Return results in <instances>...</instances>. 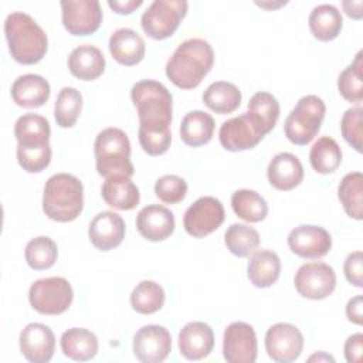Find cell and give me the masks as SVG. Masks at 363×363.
I'll return each instance as SVG.
<instances>
[{"label": "cell", "instance_id": "obj_1", "mask_svg": "<svg viewBox=\"0 0 363 363\" xmlns=\"http://www.w3.org/2000/svg\"><path fill=\"white\" fill-rule=\"evenodd\" d=\"M130 98L138 111V133L170 132L173 96L163 84L155 79H142L132 86Z\"/></svg>", "mask_w": 363, "mask_h": 363}, {"label": "cell", "instance_id": "obj_2", "mask_svg": "<svg viewBox=\"0 0 363 363\" xmlns=\"http://www.w3.org/2000/svg\"><path fill=\"white\" fill-rule=\"evenodd\" d=\"M214 64V51L203 38L183 41L166 62V77L182 89L200 85Z\"/></svg>", "mask_w": 363, "mask_h": 363}, {"label": "cell", "instance_id": "obj_3", "mask_svg": "<svg viewBox=\"0 0 363 363\" xmlns=\"http://www.w3.org/2000/svg\"><path fill=\"white\" fill-rule=\"evenodd\" d=\"M4 34L11 58L23 65L37 64L48 48L45 31L35 20L23 13H10L4 20Z\"/></svg>", "mask_w": 363, "mask_h": 363}, {"label": "cell", "instance_id": "obj_4", "mask_svg": "<svg viewBox=\"0 0 363 363\" xmlns=\"http://www.w3.org/2000/svg\"><path fill=\"white\" fill-rule=\"evenodd\" d=\"M84 208V186L68 173L52 174L44 186L43 211L58 223L74 221Z\"/></svg>", "mask_w": 363, "mask_h": 363}, {"label": "cell", "instance_id": "obj_5", "mask_svg": "<svg viewBox=\"0 0 363 363\" xmlns=\"http://www.w3.org/2000/svg\"><path fill=\"white\" fill-rule=\"evenodd\" d=\"M95 166L98 174L105 179L112 176L132 177L135 167L130 162V142L119 128L101 130L94 143Z\"/></svg>", "mask_w": 363, "mask_h": 363}, {"label": "cell", "instance_id": "obj_6", "mask_svg": "<svg viewBox=\"0 0 363 363\" xmlns=\"http://www.w3.org/2000/svg\"><path fill=\"white\" fill-rule=\"evenodd\" d=\"M325 102L316 95L302 96L284 123V132L294 145H308L320 130L325 119Z\"/></svg>", "mask_w": 363, "mask_h": 363}, {"label": "cell", "instance_id": "obj_7", "mask_svg": "<svg viewBox=\"0 0 363 363\" xmlns=\"http://www.w3.org/2000/svg\"><path fill=\"white\" fill-rule=\"evenodd\" d=\"M74 291L71 284L62 277H48L37 279L28 291V301L34 311L43 315L64 313L72 303Z\"/></svg>", "mask_w": 363, "mask_h": 363}, {"label": "cell", "instance_id": "obj_8", "mask_svg": "<svg viewBox=\"0 0 363 363\" xmlns=\"http://www.w3.org/2000/svg\"><path fill=\"white\" fill-rule=\"evenodd\" d=\"M187 7L184 0H155L142 14V30L153 40H166L177 30Z\"/></svg>", "mask_w": 363, "mask_h": 363}, {"label": "cell", "instance_id": "obj_9", "mask_svg": "<svg viewBox=\"0 0 363 363\" xmlns=\"http://www.w3.org/2000/svg\"><path fill=\"white\" fill-rule=\"evenodd\" d=\"M298 294L303 298L319 301L325 299L336 288V274L329 264L306 262L299 267L294 278Z\"/></svg>", "mask_w": 363, "mask_h": 363}, {"label": "cell", "instance_id": "obj_10", "mask_svg": "<svg viewBox=\"0 0 363 363\" xmlns=\"http://www.w3.org/2000/svg\"><path fill=\"white\" fill-rule=\"evenodd\" d=\"M224 207L221 201L211 196L197 199L184 213L183 225L189 235L203 238L216 231L224 221Z\"/></svg>", "mask_w": 363, "mask_h": 363}, {"label": "cell", "instance_id": "obj_11", "mask_svg": "<svg viewBox=\"0 0 363 363\" xmlns=\"http://www.w3.org/2000/svg\"><path fill=\"white\" fill-rule=\"evenodd\" d=\"M303 349L301 330L291 323L279 322L272 325L265 333V350L277 363L295 362Z\"/></svg>", "mask_w": 363, "mask_h": 363}, {"label": "cell", "instance_id": "obj_12", "mask_svg": "<svg viewBox=\"0 0 363 363\" xmlns=\"http://www.w3.org/2000/svg\"><path fill=\"white\" fill-rule=\"evenodd\" d=\"M264 136L261 128L248 112L223 122L218 132L220 143L228 152L252 149Z\"/></svg>", "mask_w": 363, "mask_h": 363}, {"label": "cell", "instance_id": "obj_13", "mask_svg": "<svg viewBox=\"0 0 363 363\" xmlns=\"http://www.w3.org/2000/svg\"><path fill=\"white\" fill-rule=\"evenodd\" d=\"M62 24L72 35L94 34L102 23L101 4L96 0L61 1Z\"/></svg>", "mask_w": 363, "mask_h": 363}, {"label": "cell", "instance_id": "obj_14", "mask_svg": "<svg viewBox=\"0 0 363 363\" xmlns=\"http://www.w3.org/2000/svg\"><path fill=\"white\" fill-rule=\"evenodd\" d=\"M257 335L245 322L230 323L223 336V354L228 363H254L257 359Z\"/></svg>", "mask_w": 363, "mask_h": 363}, {"label": "cell", "instance_id": "obj_15", "mask_svg": "<svg viewBox=\"0 0 363 363\" xmlns=\"http://www.w3.org/2000/svg\"><path fill=\"white\" fill-rule=\"evenodd\" d=\"M172 350V336L164 326L146 325L133 336V354L143 363L163 362Z\"/></svg>", "mask_w": 363, "mask_h": 363}, {"label": "cell", "instance_id": "obj_16", "mask_svg": "<svg viewBox=\"0 0 363 363\" xmlns=\"http://www.w3.org/2000/svg\"><path fill=\"white\" fill-rule=\"evenodd\" d=\"M288 245L301 258H320L330 251L332 237L323 227L302 224L289 233Z\"/></svg>", "mask_w": 363, "mask_h": 363}, {"label": "cell", "instance_id": "obj_17", "mask_svg": "<svg viewBox=\"0 0 363 363\" xmlns=\"http://www.w3.org/2000/svg\"><path fill=\"white\" fill-rule=\"evenodd\" d=\"M55 336L43 323H28L20 333V352L31 363H47L52 359Z\"/></svg>", "mask_w": 363, "mask_h": 363}, {"label": "cell", "instance_id": "obj_18", "mask_svg": "<svg viewBox=\"0 0 363 363\" xmlns=\"http://www.w3.org/2000/svg\"><path fill=\"white\" fill-rule=\"evenodd\" d=\"M88 237L95 248L101 251L113 250L125 238V221L113 211H101L91 220Z\"/></svg>", "mask_w": 363, "mask_h": 363}, {"label": "cell", "instance_id": "obj_19", "mask_svg": "<svg viewBox=\"0 0 363 363\" xmlns=\"http://www.w3.org/2000/svg\"><path fill=\"white\" fill-rule=\"evenodd\" d=\"M173 213L159 204L145 206L136 216V228L139 234L149 241H163L174 231Z\"/></svg>", "mask_w": 363, "mask_h": 363}, {"label": "cell", "instance_id": "obj_20", "mask_svg": "<svg viewBox=\"0 0 363 363\" xmlns=\"http://www.w3.org/2000/svg\"><path fill=\"white\" fill-rule=\"evenodd\" d=\"M214 346L213 329L204 322H189L179 333V350L187 360H200L210 354Z\"/></svg>", "mask_w": 363, "mask_h": 363}, {"label": "cell", "instance_id": "obj_21", "mask_svg": "<svg viewBox=\"0 0 363 363\" xmlns=\"http://www.w3.org/2000/svg\"><path fill=\"white\" fill-rule=\"evenodd\" d=\"M267 176L272 187L288 191L301 184L303 179V167L295 155L282 152L271 159L267 169Z\"/></svg>", "mask_w": 363, "mask_h": 363}, {"label": "cell", "instance_id": "obj_22", "mask_svg": "<svg viewBox=\"0 0 363 363\" xmlns=\"http://www.w3.org/2000/svg\"><path fill=\"white\" fill-rule=\"evenodd\" d=\"M14 136L20 149H43L50 146L51 128L44 116L24 113L14 123Z\"/></svg>", "mask_w": 363, "mask_h": 363}, {"label": "cell", "instance_id": "obj_23", "mask_svg": "<svg viewBox=\"0 0 363 363\" xmlns=\"http://www.w3.org/2000/svg\"><path fill=\"white\" fill-rule=\"evenodd\" d=\"M109 51L115 61L122 65L132 67L139 64L145 57V41L132 28H118L109 37Z\"/></svg>", "mask_w": 363, "mask_h": 363}, {"label": "cell", "instance_id": "obj_24", "mask_svg": "<svg viewBox=\"0 0 363 363\" xmlns=\"http://www.w3.org/2000/svg\"><path fill=\"white\" fill-rule=\"evenodd\" d=\"M105 57L102 51L91 44L75 47L68 57L69 72L82 81H92L101 77L105 71Z\"/></svg>", "mask_w": 363, "mask_h": 363}, {"label": "cell", "instance_id": "obj_25", "mask_svg": "<svg viewBox=\"0 0 363 363\" xmlns=\"http://www.w3.org/2000/svg\"><path fill=\"white\" fill-rule=\"evenodd\" d=\"M11 98L16 105L23 108L43 106L50 98V84L37 74L20 75L11 85Z\"/></svg>", "mask_w": 363, "mask_h": 363}, {"label": "cell", "instance_id": "obj_26", "mask_svg": "<svg viewBox=\"0 0 363 363\" xmlns=\"http://www.w3.org/2000/svg\"><path fill=\"white\" fill-rule=\"evenodd\" d=\"M101 194L104 201L116 210H132L140 200L138 186L126 176L108 177L102 184Z\"/></svg>", "mask_w": 363, "mask_h": 363}, {"label": "cell", "instance_id": "obj_27", "mask_svg": "<svg viewBox=\"0 0 363 363\" xmlns=\"http://www.w3.org/2000/svg\"><path fill=\"white\" fill-rule=\"evenodd\" d=\"M281 274V259L271 250L254 251L250 257L247 275L251 284L257 288L272 286Z\"/></svg>", "mask_w": 363, "mask_h": 363}, {"label": "cell", "instance_id": "obj_28", "mask_svg": "<svg viewBox=\"0 0 363 363\" xmlns=\"http://www.w3.org/2000/svg\"><path fill=\"white\" fill-rule=\"evenodd\" d=\"M62 353L77 362L91 360L98 352V337L88 329L71 328L61 335Z\"/></svg>", "mask_w": 363, "mask_h": 363}, {"label": "cell", "instance_id": "obj_29", "mask_svg": "<svg viewBox=\"0 0 363 363\" xmlns=\"http://www.w3.org/2000/svg\"><path fill=\"white\" fill-rule=\"evenodd\" d=\"M214 119L204 111H190L184 115L180 123V138L191 147H199L208 143L214 133Z\"/></svg>", "mask_w": 363, "mask_h": 363}, {"label": "cell", "instance_id": "obj_30", "mask_svg": "<svg viewBox=\"0 0 363 363\" xmlns=\"http://www.w3.org/2000/svg\"><path fill=\"white\" fill-rule=\"evenodd\" d=\"M308 23L313 37L320 41L335 40L343 27L342 13L332 4H319L313 7Z\"/></svg>", "mask_w": 363, "mask_h": 363}, {"label": "cell", "instance_id": "obj_31", "mask_svg": "<svg viewBox=\"0 0 363 363\" xmlns=\"http://www.w3.org/2000/svg\"><path fill=\"white\" fill-rule=\"evenodd\" d=\"M204 105L220 115L234 112L241 104V91L237 85L227 81L210 84L203 94Z\"/></svg>", "mask_w": 363, "mask_h": 363}, {"label": "cell", "instance_id": "obj_32", "mask_svg": "<svg viewBox=\"0 0 363 363\" xmlns=\"http://www.w3.org/2000/svg\"><path fill=\"white\" fill-rule=\"evenodd\" d=\"M337 197L345 213L354 218H363V174L352 172L343 176L337 187Z\"/></svg>", "mask_w": 363, "mask_h": 363}, {"label": "cell", "instance_id": "obj_33", "mask_svg": "<svg viewBox=\"0 0 363 363\" xmlns=\"http://www.w3.org/2000/svg\"><path fill=\"white\" fill-rule=\"evenodd\" d=\"M309 162L316 173H333L342 162L340 146L335 139L329 136H322L312 145L309 152Z\"/></svg>", "mask_w": 363, "mask_h": 363}, {"label": "cell", "instance_id": "obj_34", "mask_svg": "<svg viewBox=\"0 0 363 363\" xmlns=\"http://www.w3.org/2000/svg\"><path fill=\"white\" fill-rule=\"evenodd\" d=\"M231 207L234 213L248 223H259L268 214L265 199L254 190L240 189L231 196Z\"/></svg>", "mask_w": 363, "mask_h": 363}, {"label": "cell", "instance_id": "obj_35", "mask_svg": "<svg viewBox=\"0 0 363 363\" xmlns=\"http://www.w3.org/2000/svg\"><path fill=\"white\" fill-rule=\"evenodd\" d=\"M248 113L258 123L264 135H268L277 125L279 116V104L277 98L265 91L254 94L248 102Z\"/></svg>", "mask_w": 363, "mask_h": 363}, {"label": "cell", "instance_id": "obj_36", "mask_svg": "<svg viewBox=\"0 0 363 363\" xmlns=\"http://www.w3.org/2000/svg\"><path fill=\"white\" fill-rule=\"evenodd\" d=\"M164 303L163 288L149 279L140 281L130 294V305L133 311L142 315H152L162 309Z\"/></svg>", "mask_w": 363, "mask_h": 363}, {"label": "cell", "instance_id": "obj_37", "mask_svg": "<svg viewBox=\"0 0 363 363\" xmlns=\"http://www.w3.org/2000/svg\"><path fill=\"white\" fill-rule=\"evenodd\" d=\"M224 242L228 251L240 258H245L252 254L259 245V234L255 228L247 224H231L225 234Z\"/></svg>", "mask_w": 363, "mask_h": 363}, {"label": "cell", "instance_id": "obj_38", "mask_svg": "<svg viewBox=\"0 0 363 363\" xmlns=\"http://www.w3.org/2000/svg\"><path fill=\"white\" fill-rule=\"evenodd\" d=\"M82 109V95L72 86H64L57 95L54 116L60 128H72Z\"/></svg>", "mask_w": 363, "mask_h": 363}, {"label": "cell", "instance_id": "obj_39", "mask_svg": "<svg viewBox=\"0 0 363 363\" xmlns=\"http://www.w3.org/2000/svg\"><path fill=\"white\" fill-rule=\"evenodd\" d=\"M24 255L30 268L35 271H43L51 268L55 264L58 257V248L52 238L40 235L27 242Z\"/></svg>", "mask_w": 363, "mask_h": 363}, {"label": "cell", "instance_id": "obj_40", "mask_svg": "<svg viewBox=\"0 0 363 363\" xmlns=\"http://www.w3.org/2000/svg\"><path fill=\"white\" fill-rule=\"evenodd\" d=\"M337 89L340 95L349 102L360 104L363 101L362 51H359L354 57V61L340 72L337 78Z\"/></svg>", "mask_w": 363, "mask_h": 363}, {"label": "cell", "instance_id": "obj_41", "mask_svg": "<svg viewBox=\"0 0 363 363\" xmlns=\"http://www.w3.org/2000/svg\"><path fill=\"white\" fill-rule=\"evenodd\" d=\"M340 130L345 140L359 153L363 147V108H349L340 121Z\"/></svg>", "mask_w": 363, "mask_h": 363}, {"label": "cell", "instance_id": "obj_42", "mask_svg": "<svg viewBox=\"0 0 363 363\" xmlns=\"http://www.w3.org/2000/svg\"><path fill=\"white\" fill-rule=\"evenodd\" d=\"M156 197L166 204H177L187 194V183L183 177L176 174H166L155 183Z\"/></svg>", "mask_w": 363, "mask_h": 363}, {"label": "cell", "instance_id": "obj_43", "mask_svg": "<svg viewBox=\"0 0 363 363\" xmlns=\"http://www.w3.org/2000/svg\"><path fill=\"white\" fill-rule=\"evenodd\" d=\"M362 264H363V252L354 251L347 255V258L345 259V265H343L346 279L357 288L363 286V265Z\"/></svg>", "mask_w": 363, "mask_h": 363}, {"label": "cell", "instance_id": "obj_44", "mask_svg": "<svg viewBox=\"0 0 363 363\" xmlns=\"http://www.w3.org/2000/svg\"><path fill=\"white\" fill-rule=\"evenodd\" d=\"M363 352V335L354 333L345 342V357L349 363H359Z\"/></svg>", "mask_w": 363, "mask_h": 363}, {"label": "cell", "instance_id": "obj_45", "mask_svg": "<svg viewBox=\"0 0 363 363\" xmlns=\"http://www.w3.org/2000/svg\"><path fill=\"white\" fill-rule=\"evenodd\" d=\"M363 298L362 295H356L346 305V316L352 323L362 325L363 323Z\"/></svg>", "mask_w": 363, "mask_h": 363}, {"label": "cell", "instance_id": "obj_46", "mask_svg": "<svg viewBox=\"0 0 363 363\" xmlns=\"http://www.w3.org/2000/svg\"><path fill=\"white\" fill-rule=\"evenodd\" d=\"M143 4L142 0H109L108 6L118 14H130Z\"/></svg>", "mask_w": 363, "mask_h": 363}, {"label": "cell", "instance_id": "obj_47", "mask_svg": "<svg viewBox=\"0 0 363 363\" xmlns=\"http://www.w3.org/2000/svg\"><path fill=\"white\" fill-rule=\"evenodd\" d=\"M362 7H363V3L362 1H342V9L343 11L354 18V20H360L362 16H363V11H362Z\"/></svg>", "mask_w": 363, "mask_h": 363}, {"label": "cell", "instance_id": "obj_48", "mask_svg": "<svg viewBox=\"0 0 363 363\" xmlns=\"http://www.w3.org/2000/svg\"><path fill=\"white\" fill-rule=\"evenodd\" d=\"M313 359H318V360H322V359H325V360H330V362H335V359H333L332 356H329V354H326V353H323V352H320L319 354H313V356H311V357H309V360H313Z\"/></svg>", "mask_w": 363, "mask_h": 363}]
</instances>
